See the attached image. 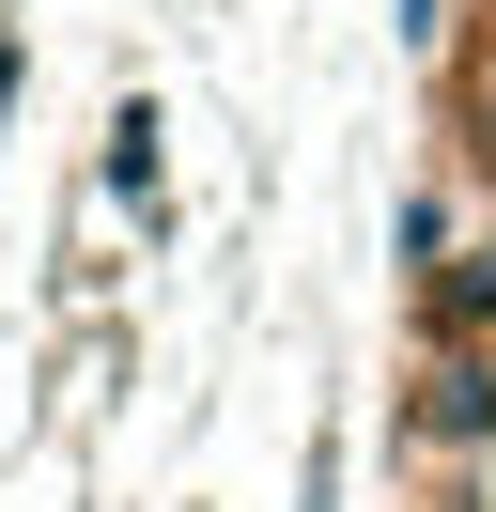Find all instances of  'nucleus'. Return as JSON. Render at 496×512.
<instances>
[{"mask_svg":"<svg viewBox=\"0 0 496 512\" xmlns=\"http://www.w3.org/2000/svg\"><path fill=\"white\" fill-rule=\"evenodd\" d=\"M403 435H419V450H496V342H419Z\"/></svg>","mask_w":496,"mask_h":512,"instance_id":"1","label":"nucleus"}]
</instances>
